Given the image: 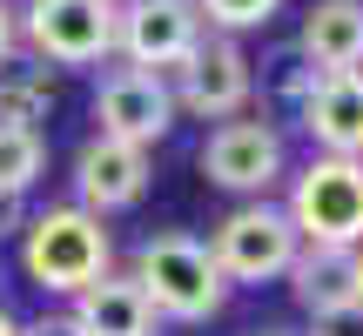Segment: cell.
<instances>
[{"mask_svg": "<svg viewBox=\"0 0 363 336\" xmlns=\"http://www.w3.org/2000/svg\"><path fill=\"white\" fill-rule=\"evenodd\" d=\"M67 316L81 323V336H155V323H162L155 303L135 289V276H115V269L81 289Z\"/></svg>", "mask_w": 363, "mask_h": 336, "instance_id": "5bb4252c", "label": "cell"}, {"mask_svg": "<svg viewBox=\"0 0 363 336\" xmlns=\"http://www.w3.org/2000/svg\"><path fill=\"white\" fill-rule=\"evenodd\" d=\"M303 249H363V162L316 155L283 202Z\"/></svg>", "mask_w": 363, "mask_h": 336, "instance_id": "3957f363", "label": "cell"}, {"mask_svg": "<svg viewBox=\"0 0 363 336\" xmlns=\"http://www.w3.org/2000/svg\"><path fill=\"white\" fill-rule=\"evenodd\" d=\"M21 336H81L74 316H40V323H21Z\"/></svg>", "mask_w": 363, "mask_h": 336, "instance_id": "d6986e66", "label": "cell"}, {"mask_svg": "<svg viewBox=\"0 0 363 336\" xmlns=\"http://www.w3.org/2000/svg\"><path fill=\"white\" fill-rule=\"evenodd\" d=\"M108 262H115V242L88 208H40L21 229V269L48 296H81L88 283L108 276Z\"/></svg>", "mask_w": 363, "mask_h": 336, "instance_id": "6da1fadb", "label": "cell"}, {"mask_svg": "<svg viewBox=\"0 0 363 336\" xmlns=\"http://www.w3.org/2000/svg\"><path fill=\"white\" fill-rule=\"evenodd\" d=\"M296 121L316 142V155L363 162V67L357 74H316V88L303 94Z\"/></svg>", "mask_w": 363, "mask_h": 336, "instance_id": "7c38bea8", "label": "cell"}, {"mask_svg": "<svg viewBox=\"0 0 363 336\" xmlns=\"http://www.w3.org/2000/svg\"><path fill=\"white\" fill-rule=\"evenodd\" d=\"M296 54L316 74H357L363 67V0H310Z\"/></svg>", "mask_w": 363, "mask_h": 336, "instance_id": "4fadbf2b", "label": "cell"}, {"mask_svg": "<svg viewBox=\"0 0 363 336\" xmlns=\"http://www.w3.org/2000/svg\"><path fill=\"white\" fill-rule=\"evenodd\" d=\"M94 121L108 142H128V148H155L162 135L175 128V94H169V74H142V67H108L101 88H94Z\"/></svg>", "mask_w": 363, "mask_h": 336, "instance_id": "52a82bcc", "label": "cell"}, {"mask_svg": "<svg viewBox=\"0 0 363 336\" xmlns=\"http://www.w3.org/2000/svg\"><path fill=\"white\" fill-rule=\"evenodd\" d=\"M289 296L316 323H350V316H363V249H296Z\"/></svg>", "mask_w": 363, "mask_h": 336, "instance_id": "30bf717a", "label": "cell"}, {"mask_svg": "<svg viewBox=\"0 0 363 336\" xmlns=\"http://www.w3.org/2000/svg\"><path fill=\"white\" fill-rule=\"evenodd\" d=\"M148 189V148H128V142H108V135H94V142H81L74 155V208H88V215H115V208H135Z\"/></svg>", "mask_w": 363, "mask_h": 336, "instance_id": "8fae6325", "label": "cell"}, {"mask_svg": "<svg viewBox=\"0 0 363 336\" xmlns=\"http://www.w3.org/2000/svg\"><path fill=\"white\" fill-rule=\"evenodd\" d=\"M128 276H135V289L155 303V316H175V323H208V316L229 303V283H222L208 242H195V235H182V229L148 235V242L135 249Z\"/></svg>", "mask_w": 363, "mask_h": 336, "instance_id": "7a4b0ae2", "label": "cell"}, {"mask_svg": "<svg viewBox=\"0 0 363 336\" xmlns=\"http://www.w3.org/2000/svg\"><path fill=\"white\" fill-rule=\"evenodd\" d=\"M48 168V142L40 128H0V202H21Z\"/></svg>", "mask_w": 363, "mask_h": 336, "instance_id": "2e32d148", "label": "cell"}, {"mask_svg": "<svg viewBox=\"0 0 363 336\" xmlns=\"http://www.w3.org/2000/svg\"><path fill=\"white\" fill-rule=\"evenodd\" d=\"M13 47H21V7H7V0H0V67L13 61Z\"/></svg>", "mask_w": 363, "mask_h": 336, "instance_id": "ac0fdd59", "label": "cell"}, {"mask_svg": "<svg viewBox=\"0 0 363 336\" xmlns=\"http://www.w3.org/2000/svg\"><path fill=\"white\" fill-rule=\"evenodd\" d=\"M249 88H256L249 54L235 47L229 34H202V47H195L189 61L175 67V81H169L175 108H189V115H202V121H235L249 108Z\"/></svg>", "mask_w": 363, "mask_h": 336, "instance_id": "ba28073f", "label": "cell"}, {"mask_svg": "<svg viewBox=\"0 0 363 336\" xmlns=\"http://www.w3.org/2000/svg\"><path fill=\"white\" fill-rule=\"evenodd\" d=\"M202 175L216 181V189H229V195L262 202V195L283 181V135H276L269 121H222L202 142Z\"/></svg>", "mask_w": 363, "mask_h": 336, "instance_id": "9c48e42d", "label": "cell"}, {"mask_svg": "<svg viewBox=\"0 0 363 336\" xmlns=\"http://www.w3.org/2000/svg\"><path fill=\"white\" fill-rule=\"evenodd\" d=\"M115 0H27L21 40L54 67H94L115 54Z\"/></svg>", "mask_w": 363, "mask_h": 336, "instance_id": "5b68a950", "label": "cell"}, {"mask_svg": "<svg viewBox=\"0 0 363 336\" xmlns=\"http://www.w3.org/2000/svg\"><path fill=\"white\" fill-rule=\"evenodd\" d=\"M262 336H289V330H262Z\"/></svg>", "mask_w": 363, "mask_h": 336, "instance_id": "44dd1931", "label": "cell"}, {"mask_svg": "<svg viewBox=\"0 0 363 336\" xmlns=\"http://www.w3.org/2000/svg\"><path fill=\"white\" fill-rule=\"evenodd\" d=\"M276 7L283 0H195V13H202V27H222V34H249V27H269Z\"/></svg>", "mask_w": 363, "mask_h": 336, "instance_id": "e0dca14e", "label": "cell"}, {"mask_svg": "<svg viewBox=\"0 0 363 336\" xmlns=\"http://www.w3.org/2000/svg\"><path fill=\"white\" fill-rule=\"evenodd\" d=\"M202 13L195 0H128L115 13V54L142 74H175L195 47H202Z\"/></svg>", "mask_w": 363, "mask_h": 336, "instance_id": "8992f818", "label": "cell"}, {"mask_svg": "<svg viewBox=\"0 0 363 336\" xmlns=\"http://www.w3.org/2000/svg\"><path fill=\"white\" fill-rule=\"evenodd\" d=\"M54 108V81L40 67H0V128H34Z\"/></svg>", "mask_w": 363, "mask_h": 336, "instance_id": "9a60e30c", "label": "cell"}, {"mask_svg": "<svg viewBox=\"0 0 363 336\" xmlns=\"http://www.w3.org/2000/svg\"><path fill=\"white\" fill-rule=\"evenodd\" d=\"M0 336H21V323H13V316H7V310H0Z\"/></svg>", "mask_w": 363, "mask_h": 336, "instance_id": "ffe728a7", "label": "cell"}, {"mask_svg": "<svg viewBox=\"0 0 363 336\" xmlns=\"http://www.w3.org/2000/svg\"><path fill=\"white\" fill-rule=\"evenodd\" d=\"M296 249L303 242H296V229H289V215L276 202H242L216 222L208 256H216L222 283H276V276H289Z\"/></svg>", "mask_w": 363, "mask_h": 336, "instance_id": "277c9868", "label": "cell"}]
</instances>
